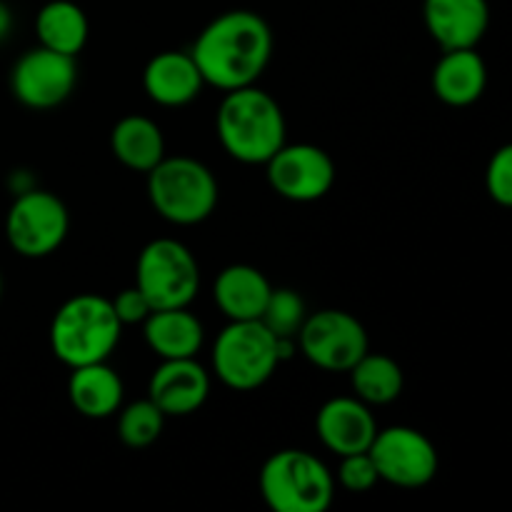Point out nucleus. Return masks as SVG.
<instances>
[{
  "label": "nucleus",
  "instance_id": "obj_30",
  "mask_svg": "<svg viewBox=\"0 0 512 512\" xmlns=\"http://www.w3.org/2000/svg\"><path fill=\"white\" fill-rule=\"evenodd\" d=\"M0 298H3V278H0Z\"/></svg>",
  "mask_w": 512,
  "mask_h": 512
},
{
  "label": "nucleus",
  "instance_id": "obj_5",
  "mask_svg": "<svg viewBox=\"0 0 512 512\" xmlns=\"http://www.w3.org/2000/svg\"><path fill=\"white\" fill-rule=\"evenodd\" d=\"M148 198L160 218L173 225H198L215 213L218 180L188 155H165L148 173Z\"/></svg>",
  "mask_w": 512,
  "mask_h": 512
},
{
  "label": "nucleus",
  "instance_id": "obj_23",
  "mask_svg": "<svg viewBox=\"0 0 512 512\" xmlns=\"http://www.w3.org/2000/svg\"><path fill=\"white\" fill-rule=\"evenodd\" d=\"M348 373L355 398L368 405H388L403 393V368L390 355L368 350Z\"/></svg>",
  "mask_w": 512,
  "mask_h": 512
},
{
  "label": "nucleus",
  "instance_id": "obj_10",
  "mask_svg": "<svg viewBox=\"0 0 512 512\" xmlns=\"http://www.w3.org/2000/svg\"><path fill=\"white\" fill-rule=\"evenodd\" d=\"M298 350L320 370L348 373L370 350L368 333L355 315L345 310H318L308 315L298 333Z\"/></svg>",
  "mask_w": 512,
  "mask_h": 512
},
{
  "label": "nucleus",
  "instance_id": "obj_7",
  "mask_svg": "<svg viewBox=\"0 0 512 512\" xmlns=\"http://www.w3.org/2000/svg\"><path fill=\"white\" fill-rule=\"evenodd\" d=\"M135 285L153 310L190 308L200 290V265L180 240H150L135 263Z\"/></svg>",
  "mask_w": 512,
  "mask_h": 512
},
{
  "label": "nucleus",
  "instance_id": "obj_6",
  "mask_svg": "<svg viewBox=\"0 0 512 512\" xmlns=\"http://www.w3.org/2000/svg\"><path fill=\"white\" fill-rule=\"evenodd\" d=\"M278 365V338L260 320H230L213 345V373L230 390L260 388Z\"/></svg>",
  "mask_w": 512,
  "mask_h": 512
},
{
  "label": "nucleus",
  "instance_id": "obj_1",
  "mask_svg": "<svg viewBox=\"0 0 512 512\" xmlns=\"http://www.w3.org/2000/svg\"><path fill=\"white\" fill-rule=\"evenodd\" d=\"M275 38L268 20L255 10H228L200 30L190 55L205 85L238 90L258 83L273 58Z\"/></svg>",
  "mask_w": 512,
  "mask_h": 512
},
{
  "label": "nucleus",
  "instance_id": "obj_25",
  "mask_svg": "<svg viewBox=\"0 0 512 512\" xmlns=\"http://www.w3.org/2000/svg\"><path fill=\"white\" fill-rule=\"evenodd\" d=\"M308 320V308L298 290L293 288H273L268 305H265L260 323L275 335V338H295L298 340L300 328Z\"/></svg>",
  "mask_w": 512,
  "mask_h": 512
},
{
  "label": "nucleus",
  "instance_id": "obj_27",
  "mask_svg": "<svg viewBox=\"0 0 512 512\" xmlns=\"http://www.w3.org/2000/svg\"><path fill=\"white\" fill-rule=\"evenodd\" d=\"M485 188L495 203L512 208V143L493 153L485 170Z\"/></svg>",
  "mask_w": 512,
  "mask_h": 512
},
{
  "label": "nucleus",
  "instance_id": "obj_14",
  "mask_svg": "<svg viewBox=\"0 0 512 512\" xmlns=\"http://www.w3.org/2000/svg\"><path fill=\"white\" fill-rule=\"evenodd\" d=\"M318 438L330 453L338 458L353 453H368L378 435V420L368 403L350 395V398H333L318 410L315 418Z\"/></svg>",
  "mask_w": 512,
  "mask_h": 512
},
{
  "label": "nucleus",
  "instance_id": "obj_3",
  "mask_svg": "<svg viewBox=\"0 0 512 512\" xmlns=\"http://www.w3.org/2000/svg\"><path fill=\"white\" fill-rule=\"evenodd\" d=\"M123 335L113 300L95 293H80L65 300L50 323V348L70 370L90 363H105Z\"/></svg>",
  "mask_w": 512,
  "mask_h": 512
},
{
  "label": "nucleus",
  "instance_id": "obj_2",
  "mask_svg": "<svg viewBox=\"0 0 512 512\" xmlns=\"http://www.w3.org/2000/svg\"><path fill=\"white\" fill-rule=\"evenodd\" d=\"M220 145L233 160L265 165L285 145V115L278 100L258 85L228 90L215 115Z\"/></svg>",
  "mask_w": 512,
  "mask_h": 512
},
{
  "label": "nucleus",
  "instance_id": "obj_18",
  "mask_svg": "<svg viewBox=\"0 0 512 512\" xmlns=\"http://www.w3.org/2000/svg\"><path fill=\"white\" fill-rule=\"evenodd\" d=\"M273 285L258 268L245 263L220 270L213 285V298L228 320H260Z\"/></svg>",
  "mask_w": 512,
  "mask_h": 512
},
{
  "label": "nucleus",
  "instance_id": "obj_11",
  "mask_svg": "<svg viewBox=\"0 0 512 512\" xmlns=\"http://www.w3.org/2000/svg\"><path fill=\"white\" fill-rule=\"evenodd\" d=\"M78 85V65L73 55L30 48L15 60L10 70V93L30 110H53L73 95Z\"/></svg>",
  "mask_w": 512,
  "mask_h": 512
},
{
  "label": "nucleus",
  "instance_id": "obj_13",
  "mask_svg": "<svg viewBox=\"0 0 512 512\" xmlns=\"http://www.w3.org/2000/svg\"><path fill=\"white\" fill-rule=\"evenodd\" d=\"M210 395V373L195 358L163 360L150 375L148 398L165 418H188L198 413Z\"/></svg>",
  "mask_w": 512,
  "mask_h": 512
},
{
  "label": "nucleus",
  "instance_id": "obj_24",
  "mask_svg": "<svg viewBox=\"0 0 512 512\" xmlns=\"http://www.w3.org/2000/svg\"><path fill=\"white\" fill-rule=\"evenodd\" d=\"M118 413V438L133 450L153 445L165 428V413L150 398L125 405Z\"/></svg>",
  "mask_w": 512,
  "mask_h": 512
},
{
  "label": "nucleus",
  "instance_id": "obj_28",
  "mask_svg": "<svg viewBox=\"0 0 512 512\" xmlns=\"http://www.w3.org/2000/svg\"><path fill=\"white\" fill-rule=\"evenodd\" d=\"M113 308L118 320L123 323V328L125 325H143L148 320V315L153 313V305H150V300L145 298L138 285L120 290L113 298Z\"/></svg>",
  "mask_w": 512,
  "mask_h": 512
},
{
  "label": "nucleus",
  "instance_id": "obj_12",
  "mask_svg": "<svg viewBox=\"0 0 512 512\" xmlns=\"http://www.w3.org/2000/svg\"><path fill=\"white\" fill-rule=\"evenodd\" d=\"M268 183L280 198L293 203H313L325 198L335 185V163L313 143H285L265 163Z\"/></svg>",
  "mask_w": 512,
  "mask_h": 512
},
{
  "label": "nucleus",
  "instance_id": "obj_20",
  "mask_svg": "<svg viewBox=\"0 0 512 512\" xmlns=\"http://www.w3.org/2000/svg\"><path fill=\"white\" fill-rule=\"evenodd\" d=\"M143 335L160 360L195 358L205 340L203 323L188 308L153 310L143 323Z\"/></svg>",
  "mask_w": 512,
  "mask_h": 512
},
{
  "label": "nucleus",
  "instance_id": "obj_15",
  "mask_svg": "<svg viewBox=\"0 0 512 512\" xmlns=\"http://www.w3.org/2000/svg\"><path fill=\"white\" fill-rule=\"evenodd\" d=\"M430 38L443 50L478 48L490 28L488 0H423Z\"/></svg>",
  "mask_w": 512,
  "mask_h": 512
},
{
  "label": "nucleus",
  "instance_id": "obj_17",
  "mask_svg": "<svg viewBox=\"0 0 512 512\" xmlns=\"http://www.w3.org/2000/svg\"><path fill=\"white\" fill-rule=\"evenodd\" d=\"M488 88V65L475 48L443 50L433 68V93L453 108L478 103Z\"/></svg>",
  "mask_w": 512,
  "mask_h": 512
},
{
  "label": "nucleus",
  "instance_id": "obj_16",
  "mask_svg": "<svg viewBox=\"0 0 512 512\" xmlns=\"http://www.w3.org/2000/svg\"><path fill=\"white\" fill-rule=\"evenodd\" d=\"M143 88L153 103L163 108H183L198 98L205 80L190 50H163L145 65Z\"/></svg>",
  "mask_w": 512,
  "mask_h": 512
},
{
  "label": "nucleus",
  "instance_id": "obj_29",
  "mask_svg": "<svg viewBox=\"0 0 512 512\" xmlns=\"http://www.w3.org/2000/svg\"><path fill=\"white\" fill-rule=\"evenodd\" d=\"M10 30H13V13H10L8 5L0 3V43L8 38Z\"/></svg>",
  "mask_w": 512,
  "mask_h": 512
},
{
  "label": "nucleus",
  "instance_id": "obj_9",
  "mask_svg": "<svg viewBox=\"0 0 512 512\" xmlns=\"http://www.w3.org/2000/svg\"><path fill=\"white\" fill-rule=\"evenodd\" d=\"M368 453L378 468L380 483H390L395 488H425L433 483L440 468L433 440L410 425L378 430Z\"/></svg>",
  "mask_w": 512,
  "mask_h": 512
},
{
  "label": "nucleus",
  "instance_id": "obj_19",
  "mask_svg": "<svg viewBox=\"0 0 512 512\" xmlns=\"http://www.w3.org/2000/svg\"><path fill=\"white\" fill-rule=\"evenodd\" d=\"M123 395V380H120L118 370L110 368L108 360L73 368V375L68 380L70 405L90 420L113 418L123 408Z\"/></svg>",
  "mask_w": 512,
  "mask_h": 512
},
{
  "label": "nucleus",
  "instance_id": "obj_4",
  "mask_svg": "<svg viewBox=\"0 0 512 512\" xmlns=\"http://www.w3.org/2000/svg\"><path fill=\"white\" fill-rule=\"evenodd\" d=\"M260 495L273 512H325L335 498V475L308 450H278L260 470Z\"/></svg>",
  "mask_w": 512,
  "mask_h": 512
},
{
  "label": "nucleus",
  "instance_id": "obj_21",
  "mask_svg": "<svg viewBox=\"0 0 512 512\" xmlns=\"http://www.w3.org/2000/svg\"><path fill=\"white\" fill-rule=\"evenodd\" d=\"M110 150L120 165L148 175L165 158L163 130L145 115H125L110 130Z\"/></svg>",
  "mask_w": 512,
  "mask_h": 512
},
{
  "label": "nucleus",
  "instance_id": "obj_22",
  "mask_svg": "<svg viewBox=\"0 0 512 512\" xmlns=\"http://www.w3.org/2000/svg\"><path fill=\"white\" fill-rule=\"evenodd\" d=\"M35 35L43 48L75 58L88 43V15L73 0H50L35 15Z\"/></svg>",
  "mask_w": 512,
  "mask_h": 512
},
{
  "label": "nucleus",
  "instance_id": "obj_8",
  "mask_svg": "<svg viewBox=\"0 0 512 512\" xmlns=\"http://www.w3.org/2000/svg\"><path fill=\"white\" fill-rule=\"evenodd\" d=\"M70 215L63 200L48 190L30 188L15 195L5 215V238L18 255L48 258L68 238Z\"/></svg>",
  "mask_w": 512,
  "mask_h": 512
},
{
  "label": "nucleus",
  "instance_id": "obj_26",
  "mask_svg": "<svg viewBox=\"0 0 512 512\" xmlns=\"http://www.w3.org/2000/svg\"><path fill=\"white\" fill-rule=\"evenodd\" d=\"M338 483L348 493H370L380 483L378 468H375L370 453H353L340 458Z\"/></svg>",
  "mask_w": 512,
  "mask_h": 512
}]
</instances>
